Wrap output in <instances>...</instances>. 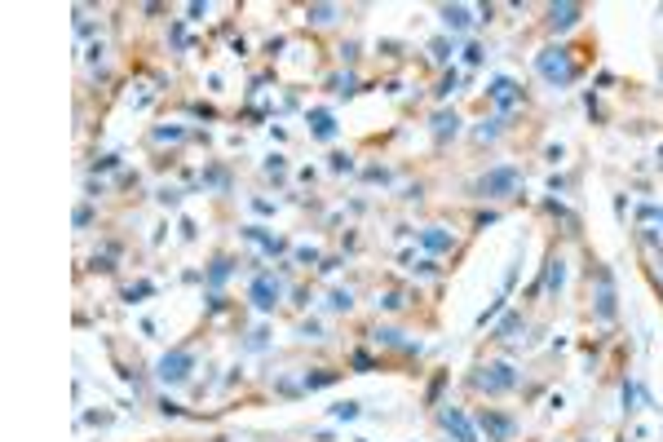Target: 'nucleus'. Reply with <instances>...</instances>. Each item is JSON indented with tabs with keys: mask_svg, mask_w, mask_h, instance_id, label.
Masks as SVG:
<instances>
[{
	"mask_svg": "<svg viewBox=\"0 0 663 442\" xmlns=\"http://www.w3.org/2000/svg\"><path fill=\"white\" fill-rule=\"evenodd\" d=\"M535 67H539V75H544L549 85H571L575 80V63H571L566 49H544L535 58Z\"/></svg>",
	"mask_w": 663,
	"mask_h": 442,
	"instance_id": "nucleus-1",
	"label": "nucleus"
},
{
	"mask_svg": "<svg viewBox=\"0 0 663 442\" xmlns=\"http://www.w3.org/2000/svg\"><path fill=\"white\" fill-rule=\"evenodd\" d=\"M517 186H522V173H517V168H509V164H505V168H491V173L478 182V190L487 195V199H509Z\"/></svg>",
	"mask_w": 663,
	"mask_h": 442,
	"instance_id": "nucleus-2",
	"label": "nucleus"
},
{
	"mask_svg": "<svg viewBox=\"0 0 663 442\" xmlns=\"http://www.w3.org/2000/svg\"><path fill=\"white\" fill-rule=\"evenodd\" d=\"M195 372V354L190 350H173V354H164L159 358V380H164V385H182V380Z\"/></svg>",
	"mask_w": 663,
	"mask_h": 442,
	"instance_id": "nucleus-3",
	"label": "nucleus"
},
{
	"mask_svg": "<svg viewBox=\"0 0 663 442\" xmlns=\"http://www.w3.org/2000/svg\"><path fill=\"white\" fill-rule=\"evenodd\" d=\"M473 385H478V389H487V394H505V389L517 385V376H513L509 363H487V367H478Z\"/></svg>",
	"mask_w": 663,
	"mask_h": 442,
	"instance_id": "nucleus-4",
	"label": "nucleus"
},
{
	"mask_svg": "<svg viewBox=\"0 0 663 442\" xmlns=\"http://www.w3.org/2000/svg\"><path fill=\"white\" fill-rule=\"evenodd\" d=\"M248 296H252V306H257V310H270L274 301H279V279H274V274H261Z\"/></svg>",
	"mask_w": 663,
	"mask_h": 442,
	"instance_id": "nucleus-5",
	"label": "nucleus"
},
{
	"mask_svg": "<svg viewBox=\"0 0 663 442\" xmlns=\"http://www.w3.org/2000/svg\"><path fill=\"white\" fill-rule=\"evenodd\" d=\"M442 425H447V429H451V433H456L460 442H478V433H473V425H469V420H465V416H460L456 407H447V411H442Z\"/></svg>",
	"mask_w": 663,
	"mask_h": 442,
	"instance_id": "nucleus-6",
	"label": "nucleus"
},
{
	"mask_svg": "<svg viewBox=\"0 0 663 442\" xmlns=\"http://www.w3.org/2000/svg\"><path fill=\"white\" fill-rule=\"evenodd\" d=\"M579 14H584L579 5H553V9H549V27H553V31H566V27L579 23Z\"/></svg>",
	"mask_w": 663,
	"mask_h": 442,
	"instance_id": "nucleus-7",
	"label": "nucleus"
},
{
	"mask_svg": "<svg viewBox=\"0 0 663 442\" xmlns=\"http://www.w3.org/2000/svg\"><path fill=\"white\" fill-rule=\"evenodd\" d=\"M478 425L487 429L491 438H500V442L513 433V420H509V416H495V411H482V416H478Z\"/></svg>",
	"mask_w": 663,
	"mask_h": 442,
	"instance_id": "nucleus-8",
	"label": "nucleus"
},
{
	"mask_svg": "<svg viewBox=\"0 0 663 442\" xmlns=\"http://www.w3.org/2000/svg\"><path fill=\"white\" fill-rule=\"evenodd\" d=\"M491 97H495L500 107H513V102H517L522 93H517V85H513V80H505V75H500L495 85H491Z\"/></svg>",
	"mask_w": 663,
	"mask_h": 442,
	"instance_id": "nucleus-9",
	"label": "nucleus"
},
{
	"mask_svg": "<svg viewBox=\"0 0 663 442\" xmlns=\"http://www.w3.org/2000/svg\"><path fill=\"white\" fill-rule=\"evenodd\" d=\"M597 310H601V318H610L615 314V292H610V279L601 274V292H597Z\"/></svg>",
	"mask_w": 663,
	"mask_h": 442,
	"instance_id": "nucleus-10",
	"label": "nucleus"
},
{
	"mask_svg": "<svg viewBox=\"0 0 663 442\" xmlns=\"http://www.w3.org/2000/svg\"><path fill=\"white\" fill-rule=\"evenodd\" d=\"M442 18H447V27H456V31H465V27L473 23L465 5H456V9H442Z\"/></svg>",
	"mask_w": 663,
	"mask_h": 442,
	"instance_id": "nucleus-11",
	"label": "nucleus"
},
{
	"mask_svg": "<svg viewBox=\"0 0 663 442\" xmlns=\"http://www.w3.org/2000/svg\"><path fill=\"white\" fill-rule=\"evenodd\" d=\"M420 244L433 248V252H447V248H451V235H442V230H425V235H420Z\"/></svg>",
	"mask_w": 663,
	"mask_h": 442,
	"instance_id": "nucleus-12",
	"label": "nucleus"
},
{
	"mask_svg": "<svg viewBox=\"0 0 663 442\" xmlns=\"http://www.w3.org/2000/svg\"><path fill=\"white\" fill-rule=\"evenodd\" d=\"M314 133H318V137H332V133H336V124H332L328 111H314Z\"/></svg>",
	"mask_w": 663,
	"mask_h": 442,
	"instance_id": "nucleus-13",
	"label": "nucleus"
},
{
	"mask_svg": "<svg viewBox=\"0 0 663 442\" xmlns=\"http://www.w3.org/2000/svg\"><path fill=\"white\" fill-rule=\"evenodd\" d=\"M517 332H522V318L513 314V318H505V328H500L495 336H500V340H517Z\"/></svg>",
	"mask_w": 663,
	"mask_h": 442,
	"instance_id": "nucleus-14",
	"label": "nucleus"
},
{
	"mask_svg": "<svg viewBox=\"0 0 663 442\" xmlns=\"http://www.w3.org/2000/svg\"><path fill=\"white\" fill-rule=\"evenodd\" d=\"M332 14H336L332 5H314V9H310V18H314V23H332Z\"/></svg>",
	"mask_w": 663,
	"mask_h": 442,
	"instance_id": "nucleus-15",
	"label": "nucleus"
},
{
	"mask_svg": "<svg viewBox=\"0 0 663 442\" xmlns=\"http://www.w3.org/2000/svg\"><path fill=\"white\" fill-rule=\"evenodd\" d=\"M549 288H561V279H566V270H561V261H549Z\"/></svg>",
	"mask_w": 663,
	"mask_h": 442,
	"instance_id": "nucleus-16",
	"label": "nucleus"
},
{
	"mask_svg": "<svg viewBox=\"0 0 663 442\" xmlns=\"http://www.w3.org/2000/svg\"><path fill=\"white\" fill-rule=\"evenodd\" d=\"M433 124H438V137H447V129L456 133V115H438V119H433Z\"/></svg>",
	"mask_w": 663,
	"mask_h": 442,
	"instance_id": "nucleus-17",
	"label": "nucleus"
},
{
	"mask_svg": "<svg viewBox=\"0 0 663 442\" xmlns=\"http://www.w3.org/2000/svg\"><path fill=\"white\" fill-rule=\"evenodd\" d=\"M336 416H340V420H354V416H358V407H354V403H340V407H336Z\"/></svg>",
	"mask_w": 663,
	"mask_h": 442,
	"instance_id": "nucleus-18",
	"label": "nucleus"
},
{
	"mask_svg": "<svg viewBox=\"0 0 663 442\" xmlns=\"http://www.w3.org/2000/svg\"><path fill=\"white\" fill-rule=\"evenodd\" d=\"M332 310H350V292H336L332 296Z\"/></svg>",
	"mask_w": 663,
	"mask_h": 442,
	"instance_id": "nucleus-19",
	"label": "nucleus"
}]
</instances>
